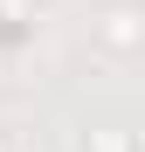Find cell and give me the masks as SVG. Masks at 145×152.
Segmentation results:
<instances>
[{
    "label": "cell",
    "mask_w": 145,
    "mask_h": 152,
    "mask_svg": "<svg viewBox=\"0 0 145 152\" xmlns=\"http://www.w3.org/2000/svg\"><path fill=\"white\" fill-rule=\"evenodd\" d=\"M90 35L104 56H145V0H104L90 14Z\"/></svg>",
    "instance_id": "6da1fadb"
},
{
    "label": "cell",
    "mask_w": 145,
    "mask_h": 152,
    "mask_svg": "<svg viewBox=\"0 0 145 152\" xmlns=\"http://www.w3.org/2000/svg\"><path fill=\"white\" fill-rule=\"evenodd\" d=\"M83 152H138V138L125 132V124H90V132H83Z\"/></svg>",
    "instance_id": "7a4b0ae2"
},
{
    "label": "cell",
    "mask_w": 145,
    "mask_h": 152,
    "mask_svg": "<svg viewBox=\"0 0 145 152\" xmlns=\"http://www.w3.org/2000/svg\"><path fill=\"white\" fill-rule=\"evenodd\" d=\"M0 152H14V138H7V124H0Z\"/></svg>",
    "instance_id": "3957f363"
}]
</instances>
